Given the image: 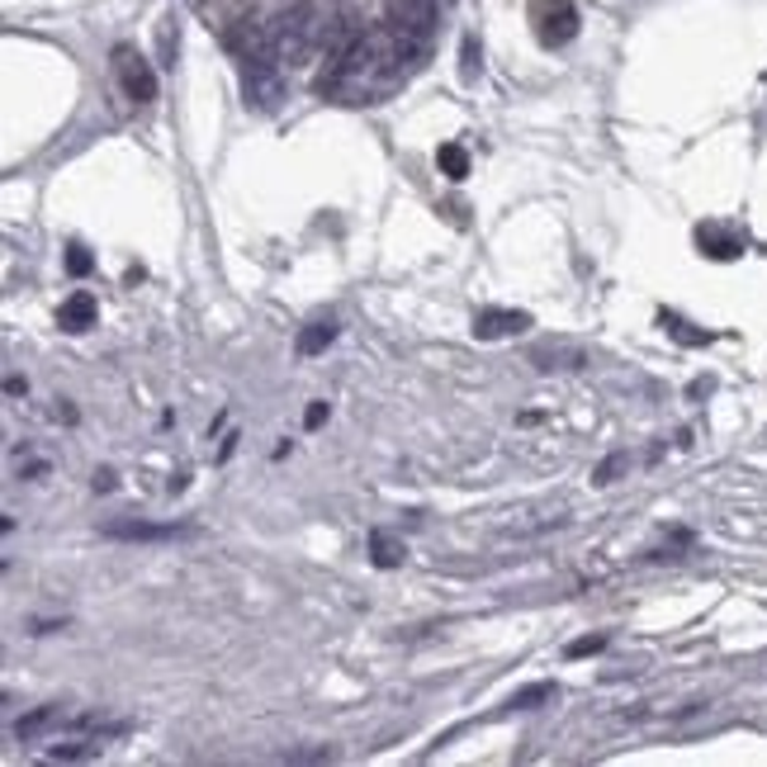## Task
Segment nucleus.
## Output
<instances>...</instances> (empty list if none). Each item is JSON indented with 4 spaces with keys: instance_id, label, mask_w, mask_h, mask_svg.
Instances as JSON below:
<instances>
[{
    "instance_id": "423d86ee",
    "label": "nucleus",
    "mask_w": 767,
    "mask_h": 767,
    "mask_svg": "<svg viewBox=\"0 0 767 767\" xmlns=\"http://www.w3.org/2000/svg\"><path fill=\"white\" fill-rule=\"evenodd\" d=\"M526 328H530V314H522V308H478L474 314L478 342H502V336H516Z\"/></svg>"
},
{
    "instance_id": "f257e3e1",
    "label": "nucleus",
    "mask_w": 767,
    "mask_h": 767,
    "mask_svg": "<svg viewBox=\"0 0 767 767\" xmlns=\"http://www.w3.org/2000/svg\"><path fill=\"white\" fill-rule=\"evenodd\" d=\"M530 24L545 48H564L578 38V5L574 0H530Z\"/></svg>"
},
{
    "instance_id": "1a4fd4ad",
    "label": "nucleus",
    "mask_w": 767,
    "mask_h": 767,
    "mask_svg": "<svg viewBox=\"0 0 767 767\" xmlns=\"http://www.w3.org/2000/svg\"><path fill=\"white\" fill-rule=\"evenodd\" d=\"M95 318H100V304H95V294H86V290H76L57 314L62 332H86V328H95Z\"/></svg>"
},
{
    "instance_id": "4468645a",
    "label": "nucleus",
    "mask_w": 767,
    "mask_h": 767,
    "mask_svg": "<svg viewBox=\"0 0 767 767\" xmlns=\"http://www.w3.org/2000/svg\"><path fill=\"white\" fill-rule=\"evenodd\" d=\"M436 166H440V171H446L450 180H464V176H470V152H464L460 142H446V148L436 152Z\"/></svg>"
},
{
    "instance_id": "a211bd4d",
    "label": "nucleus",
    "mask_w": 767,
    "mask_h": 767,
    "mask_svg": "<svg viewBox=\"0 0 767 767\" xmlns=\"http://www.w3.org/2000/svg\"><path fill=\"white\" fill-rule=\"evenodd\" d=\"M626 464H630V455H626V450H616V455H606V460H602V464H597V470H592V484H597V488H606V484H616V474H621V470H626Z\"/></svg>"
},
{
    "instance_id": "ddd939ff",
    "label": "nucleus",
    "mask_w": 767,
    "mask_h": 767,
    "mask_svg": "<svg viewBox=\"0 0 767 767\" xmlns=\"http://www.w3.org/2000/svg\"><path fill=\"white\" fill-rule=\"evenodd\" d=\"M554 696H559L554 682H530V687H522V692L507 701V706H512V711H536V706H545V701H554Z\"/></svg>"
},
{
    "instance_id": "4be33fe9",
    "label": "nucleus",
    "mask_w": 767,
    "mask_h": 767,
    "mask_svg": "<svg viewBox=\"0 0 767 767\" xmlns=\"http://www.w3.org/2000/svg\"><path fill=\"white\" fill-rule=\"evenodd\" d=\"M328 422V402H308V412H304V426L314 432V426Z\"/></svg>"
},
{
    "instance_id": "dca6fc26",
    "label": "nucleus",
    "mask_w": 767,
    "mask_h": 767,
    "mask_svg": "<svg viewBox=\"0 0 767 767\" xmlns=\"http://www.w3.org/2000/svg\"><path fill=\"white\" fill-rule=\"evenodd\" d=\"M57 715H62L57 706H38L34 715H24V720H15V734H20V739H34V734H43L48 725L57 720Z\"/></svg>"
},
{
    "instance_id": "6ab92c4d",
    "label": "nucleus",
    "mask_w": 767,
    "mask_h": 767,
    "mask_svg": "<svg viewBox=\"0 0 767 767\" xmlns=\"http://www.w3.org/2000/svg\"><path fill=\"white\" fill-rule=\"evenodd\" d=\"M157 43H162V67H176V48H180L176 20H162V24H157Z\"/></svg>"
},
{
    "instance_id": "2eb2a0df",
    "label": "nucleus",
    "mask_w": 767,
    "mask_h": 767,
    "mask_svg": "<svg viewBox=\"0 0 767 767\" xmlns=\"http://www.w3.org/2000/svg\"><path fill=\"white\" fill-rule=\"evenodd\" d=\"M478 72H484V53H478V38L474 34H464V43H460V76L464 81H478Z\"/></svg>"
},
{
    "instance_id": "6e6552de",
    "label": "nucleus",
    "mask_w": 767,
    "mask_h": 767,
    "mask_svg": "<svg viewBox=\"0 0 767 767\" xmlns=\"http://www.w3.org/2000/svg\"><path fill=\"white\" fill-rule=\"evenodd\" d=\"M105 536H110V540H180V536H194V526H176V522H166V526H152V522H114V526H105Z\"/></svg>"
},
{
    "instance_id": "5701e85b",
    "label": "nucleus",
    "mask_w": 767,
    "mask_h": 767,
    "mask_svg": "<svg viewBox=\"0 0 767 767\" xmlns=\"http://www.w3.org/2000/svg\"><path fill=\"white\" fill-rule=\"evenodd\" d=\"M95 488L110 493V488H114V470H100V474H95Z\"/></svg>"
},
{
    "instance_id": "412c9836",
    "label": "nucleus",
    "mask_w": 767,
    "mask_h": 767,
    "mask_svg": "<svg viewBox=\"0 0 767 767\" xmlns=\"http://www.w3.org/2000/svg\"><path fill=\"white\" fill-rule=\"evenodd\" d=\"M67 270H72V276H90V270H95L86 246H72V252H67Z\"/></svg>"
},
{
    "instance_id": "0eeeda50",
    "label": "nucleus",
    "mask_w": 767,
    "mask_h": 767,
    "mask_svg": "<svg viewBox=\"0 0 767 767\" xmlns=\"http://www.w3.org/2000/svg\"><path fill=\"white\" fill-rule=\"evenodd\" d=\"M696 246L711 256V261H734V256H744L749 238H739V232L720 228V223H701L696 228Z\"/></svg>"
},
{
    "instance_id": "aec40b11",
    "label": "nucleus",
    "mask_w": 767,
    "mask_h": 767,
    "mask_svg": "<svg viewBox=\"0 0 767 767\" xmlns=\"http://www.w3.org/2000/svg\"><path fill=\"white\" fill-rule=\"evenodd\" d=\"M602 649H606V635H583V640H574L564 654L568 659H588V654H602Z\"/></svg>"
},
{
    "instance_id": "f03ea898",
    "label": "nucleus",
    "mask_w": 767,
    "mask_h": 767,
    "mask_svg": "<svg viewBox=\"0 0 767 767\" xmlns=\"http://www.w3.org/2000/svg\"><path fill=\"white\" fill-rule=\"evenodd\" d=\"M242 95L252 110H276L284 100V81H280V72L270 67L266 53L242 57Z\"/></svg>"
},
{
    "instance_id": "7ed1b4c3",
    "label": "nucleus",
    "mask_w": 767,
    "mask_h": 767,
    "mask_svg": "<svg viewBox=\"0 0 767 767\" xmlns=\"http://www.w3.org/2000/svg\"><path fill=\"white\" fill-rule=\"evenodd\" d=\"M384 20H388V29H394V34L426 43V38L436 34V24H440V10H436V0H388Z\"/></svg>"
},
{
    "instance_id": "9b49d317",
    "label": "nucleus",
    "mask_w": 767,
    "mask_h": 767,
    "mask_svg": "<svg viewBox=\"0 0 767 767\" xmlns=\"http://www.w3.org/2000/svg\"><path fill=\"white\" fill-rule=\"evenodd\" d=\"M583 360L588 356H583L578 346H536L530 350V366L536 370H578Z\"/></svg>"
},
{
    "instance_id": "f3484780",
    "label": "nucleus",
    "mask_w": 767,
    "mask_h": 767,
    "mask_svg": "<svg viewBox=\"0 0 767 767\" xmlns=\"http://www.w3.org/2000/svg\"><path fill=\"white\" fill-rule=\"evenodd\" d=\"M663 328H668V336H673V342H682V346H706L711 342V332H696L692 322H682L673 314H663Z\"/></svg>"
},
{
    "instance_id": "20e7f679",
    "label": "nucleus",
    "mask_w": 767,
    "mask_h": 767,
    "mask_svg": "<svg viewBox=\"0 0 767 767\" xmlns=\"http://www.w3.org/2000/svg\"><path fill=\"white\" fill-rule=\"evenodd\" d=\"M114 72H119V86L133 105H152V100H157V72H152L148 57L133 53L128 43L114 48Z\"/></svg>"
},
{
    "instance_id": "f8f14e48",
    "label": "nucleus",
    "mask_w": 767,
    "mask_h": 767,
    "mask_svg": "<svg viewBox=\"0 0 767 767\" xmlns=\"http://www.w3.org/2000/svg\"><path fill=\"white\" fill-rule=\"evenodd\" d=\"M332 342H336L332 322H308V328L298 332V356H318V350H328Z\"/></svg>"
},
{
    "instance_id": "39448f33",
    "label": "nucleus",
    "mask_w": 767,
    "mask_h": 767,
    "mask_svg": "<svg viewBox=\"0 0 767 767\" xmlns=\"http://www.w3.org/2000/svg\"><path fill=\"white\" fill-rule=\"evenodd\" d=\"M314 15H308V5H298L294 15H284L280 24H276V53L290 62H304L308 57V48H314V24H308Z\"/></svg>"
},
{
    "instance_id": "9d476101",
    "label": "nucleus",
    "mask_w": 767,
    "mask_h": 767,
    "mask_svg": "<svg viewBox=\"0 0 767 767\" xmlns=\"http://www.w3.org/2000/svg\"><path fill=\"white\" fill-rule=\"evenodd\" d=\"M370 559H374V568H398L408 559V545L394 530H370Z\"/></svg>"
}]
</instances>
